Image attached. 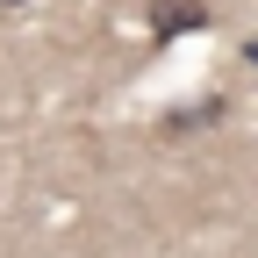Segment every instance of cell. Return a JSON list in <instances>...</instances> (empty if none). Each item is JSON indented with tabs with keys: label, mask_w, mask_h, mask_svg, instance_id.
<instances>
[{
	"label": "cell",
	"mask_w": 258,
	"mask_h": 258,
	"mask_svg": "<svg viewBox=\"0 0 258 258\" xmlns=\"http://www.w3.org/2000/svg\"><path fill=\"white\" fill-rule=\"evenodd\" d=\"M0 8H15V0H0Z\"/></svg>",
	"instance_id": "7a4b0ae2"
},
{
	"label": "cell",
	"mask_w": 258,
	"mask_h": 258,
	"mask_svg": "<svg viewBox=\"0 0 258 258\" xmlns=\"http://www.w3.org/2000/svg\"><path fill=\"white\" fill-rule=\"evenodd\" d=\"M201 22H208V0H158V8H151L158 36H179V29H201Z\"/></svg>",
	"instance_id": "6da1fadb"
}]
</instances>
